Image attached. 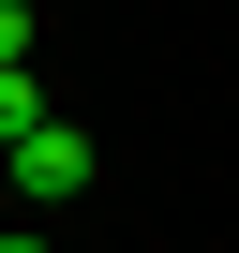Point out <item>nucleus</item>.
Segmentation results:
<instances>
[{"label": "nucleus", "instance_id": "f257e3e1", "mask_svg": "<svg viewBox=\"0 0 239 253\" xmlns=\"http://www.w3.org/2000/svg\"><path fill=\"white\" fill-rule=\"evenodd\" d=\"M0 179H15L30 209H75V194H90V119H45V134H15V149H0Z\"/></svg>", "mask_w": 239, "mask_h": 253}, {"label": "nucleus", "instance_id": "7ed1b4c3", "mask_svg": "<svg viewBox=\"0 0 239 253\" xmlns=\"http://www.w3.org/2000/svg\"><path fill=\"white\" fill-rule=\"evenodd\" d=\"M30 45H45V30H30V0H0V75H30Z\"/></svg>", "mask_w": 239, "mask_h": 253}, {"label": "nucleus", "instance_id": "f03ea898", "mask_svg": "<svg viewBox=\"0 0 239 253\" xmlns=\"http://www.w3.org/2000/svg\"><path fill=\"white\" fill-rule=\"evenodd\" d=\"M45 119H60V104H45V75H0V149H15V134H45Z\"/></svg>", "mask_w": 239, "mask_h": 253}, {"label": "nucleus", "instance_id": "20e7f679", "mask_svg": "<svg viewBox=\"0 0 239 253\" xmlns=\"http://www.w3.org/2000/svg\"><path fill=\"white\" fill-rule=\"evenodd\" d=\"M0 253H60V238H45V223H15V238H0Z\"/></svg>", "mask_w": 239, "mask_h": 253}]
</instances>
